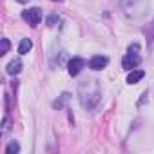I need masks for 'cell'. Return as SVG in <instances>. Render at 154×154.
<instances>
[{"label":"cell","instance_id":"6da1fadb","mask_svg":"<svg viewBox=\"0 0 154 154\" xmlns=\"http://www.w3.org/2000/svg\"><path fill=\"white\" fill-rule=\"evenodd\" d=\"M78 96H80V103L87 111H93L102 100V87H100L98 80H94V78L82 80L78 84Z\"/></svg>","mask_w":154,"mask_h":154},{"label":"cell","instance_id":"7a4b0ae2","mask_svg":"<svg viewBox=\"0 0 154 154\" xmlns=\"http://www.w3.org/2000/svg\"><path fill=\"white\" fill-rule=\"evenodd\" d=\"M140 62H141L140 45H138V44H132V45L129 47V53H127V54L123 56V60H122V67L127 69V71H132L134 67L140 65Z\"/></svg>","mask_w":154,"mask_h":154},{"label":"cell","instance_id":"3957f363","mask_svg":"<svg viewBox=\"0 0 154 154\" xmlns=\"http://www.w3.org/2000/svg\"><path fill=\"white\" fill-rule=\"evenodd\" d=\"M22 18L31 26V27H36L40 22H42V11L40 8H31V9H26L22 13Z\"/></svg>","mask_w":154,"mask_h":154},{"label":"cell","instance_id":"277c9868","mask_svg":"<svg viewBox=\"0 0 154 154\" xmlns=\"http://www.w3.org/2000/svg\"><path fill=\"white\" fill-rule=\"evenodd\" d=\"M85 67V60L84 58H71L69 62H67V71H69V74L71 76H78L80 74V71Z\"/></svg>","mask_w":154,"mask_h":154},{"label":"cell","instance_id":"5b68a950","mask_svg":"<svg viewBox=\"0 0 154 154\" xmlns=\"http://www.w3.org/2000/svg\"><path fill=\"white\" fill-rule=\"evenodd\" d=\"M107 63H109V58H107V56H102V54L93 56V58L89 60V67L94 69V71H102V69H105Z\"/></svg>","mask_w":154,"mask_h":154},{"label":"cell","instance_id":"8992f818","mask_svg":"<svg viewBox=\"0 0 154 154\" xmlns=\"http://www.w3.org/2000/svg\"><path fill=\"white\" fill-rule=\"evenodd\" d=\"M143 33H145V36L149 38V49L152 51V49H154V18H152L150 24H147V26L143 27Z\"/></svg>","mask_w":154,"mask_h":154},{"label":"cell","instance_id":"52a82bcc","mask_svg":"<svg viewBox=\"0 0 154 154\" xmlns=\"http://www.w3.org/2000/svg\"><path fill=\"white\" fill-rule=\"evenodd\" d=\"M143 76H145L143 71H131L127 76V84H138L140 80H143Z\"/></svg>","mask_w":154,"mask_h":154},{"label":"cell","instance_id":"ba28073f","mask_svg":"<svg viewBox=\"0 0 154 154\" xmlns=\"http://www.w3.org/2000/svg\"><path fill=\"white\" fill-rule=\"evenodd\" d=\"M6 71H8V74H18V72L22 71V62H20V60H13V62H9Z\"/></svg>","mask_w":154,"mask_h":154},{"label":"cell","instance_id":"9c48e42d","mask_svg":"<svg viewBox=\"0 0 154 154\" xmlns=\"http://www.w3.org/2000/svg\"><path fill=\"white\" fill-rule=\"evenodd\" d=\"M31 49H33V42H31L29 38H24V40L20 42V45H18V53H20V54H27Z\"/></svg>","mask_w":154,"mask_h":154},{"label":"cell","instance_id":"30bf717a","mask_svg":"<svg viewBox=\"0 0 154 154\" xmlns=\"http://www.w3.org/2000/svg\"><path fill=\"white\" fill-rule=\"evenodd\" d=\"M6 152H8V154H17V152H20V145H18L17 141H11V143L6 147Z\"/></svg>","mask_w":154,"mask_h":154},{"label":"cell","instance_id":"8fae6325","mask_svg":"<svg viewBox=\"0 0 154 154\" xmlns=\"http://www.w3.org/2000/svg\"><path fill=\"white\" fill-rule=\"evenodd\" d=\"M67 100H69V93H63V94H62V98H60L58 102H54V107L62 109V107H63V103H65Z\"/></svg>","mask_w":154,"mask_h":154},{"label":"cell","instance_id":"7c38bea8","mask_svg":"<svg viewBox=\"0 0 154 154\" xmlns=\"http://www.w3.org/2000/svg\"><path fill=\"white\" fill-rule=\"evenodd\" d=\"M8 51H9V40L2 38V49H0V54H6Z\"/></svg>","mask_w":154,"mask_h":154},{"label":"cell","instance_id":"4fadbf2b","mask_svg":"<svg viewBox=\"0 0 154 154\" xmlns=\"http://www.w3.org/2000/svg\"><path fill=\"white\" fill-rule=\"evenodd\" d=\"M56 24H58V17H56V15H51V17L47 18V26H49V27H54Z\"/></svg>","mask_w":154,"mask_h":154},{"label":"cell","instance_id":"5bb4252c","mask_svg":"<svg viewBox=\"0 0 154 154\" xmlns=\"http://www.w3.org/2000/svg\"><path fill=\"white\" fill-rule=\"evenodd\" d=\"M9 127H11V122H9V116H6L4 122H2V132H8Z\"/></svg>","mask_w":154,"mask_h":154},{"label":"cell","instance_id":"9a60e30c","mask_svg":"<svg viewBox=\"0 0 154 154\" xmlns=\"http://www.w3.org/2000/svg\"><path fill=\"white\" fill-rule=\"evenodd\" d=\"M18 2H20V4H27V2H29V0H18Z\"/></svg>","mask_w":154,"mask_h":154},{"label":"cell","instance_id":"2e32d148","mask_svg":"<svg viewBox=\"0 0 154 154\" xmlns=\"http://www.w3.org/2000/svg\"><path fill=\"white\" fill-rule=\"evenodd\" d=\"M53 2H62V0H53Z\"/></svg>","mask_w":154,"mask_h":154}]
</instances>
